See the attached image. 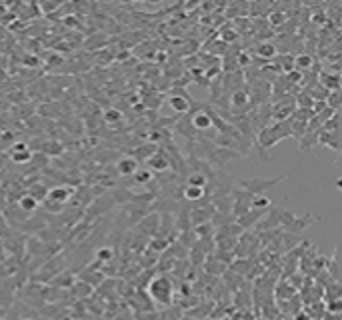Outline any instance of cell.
<instances>
[{
    "label": "cell",
    "mask_w": 342,
    "mask_h": 320,
    "mask_svg": "<svg viewBox=\"0 0 342 320\" xmlns=\"http://www.w3.org/2000/svg\"><path fill=\"white\" fill-rule=\"evenodd\" d=\"M148 294L158 306H170L174 298V286L166 276H156L148 284Z\"/></svg>",
    "instance_id": "1"
},
{
    "label": "cell",
    "mask_w": 342,
    "mask_h": 320,
    "mask_svg": "<svg viewBox=\"0 0 342 320\" xmlns=\"http://www.w3.org/2000/svg\"><path fill=\"white\" fill-rule=\"evenodd\" d=\"M296 96H286V98H280L276 102H272V120L274 122H284V120H290L292 114L296 112Z\"/></svg>",
    "instance_id": "2"
},
{
    "label": "cell",
    "mask_w": 342,
    "mask_h": 320,
    "mask_svg": "<svg viewBox=\"0 0 342 320\" xmlns=\"http://www.w3.org/2000/svg\"><path fill=\"white\" fill-rule=\"evenodd\" d=\"M72 194H74V188H70V186H56V188L48 190L44 204L48 206L50 212H58L62 208V204H66Z\"/></svg>",
    "instance_id": "3"
},
{
    "label": "cell",
    "mask_w": 342,
    "mask_h": 320,
    "mask_svg": "<svg viewBox=\"0 0 342 320\" xmlns=\"http://www.w3.org/2000/svg\"><path fill=\"white\" fill-rule=\"evenodd\" d=\"M168 104L174 112L178 114H186L192 106H194V100L188 96V92L184 88H174V92L168 96Z\"/></svg>",
    "instance_id": "4"
},
{
    "label": "cell",
    "mask_w": 342,
    "mask_h": 320,
    "mask_svg": "<svg viewBox=\"0 0 342 320\" xmlns=\"http://www.w3.org/2000/svg\"><path fill=\"white\" fill-rule=\"evenodd\" d=\"M286 180V176H280V178H274V180H262V178H252V180H242L238 182L240 188H244L246 192H250L252 196H258V194H264L266 190H270L274 184Z\"/></svg>",
    "instance_id": "5"
},
{
    "label": "cell",
    "mask_w": 342,
    "mask_h": 320,
    "mask_svg": "<svg viewBox=\"0 0 342 320\" xmlns=\"http://www.w3.org/2000/svg\"><path fill=\"white\" fill-rule=\"evenodd\" d=\"M148 168L152 170V172H164V170H168L170 166H172V160H170V156H168V152H164V150H156L148 160Z\"/></svg>",
    "instance_id": "6"
},
{
    "label": "cell",
    "mask_w": 342,
    "mask_h": 320,
    "mask_svg": "<svg viewBox=\"0 0 342 320\" xmlns=\"http://www.w3.org/2000/svg\"><path fill=\"white\" fill-rule=\"evenodd\" d=\"M256 56L258 58H262L264 62H272L276 56H278V46L274 44V42H270V40H264V42H258V46H256Z\"/></svg>",
    "instance_id": "7"
},
{
    "label": "cell",
    "mask_w": 342,
    "mask_h": 320,
    "mask_svg": "<svg viewBox=\"0 0 342 320\" xmlns=\"http://www.w3.org/2000/svg\"><path fill=\"white\" fill-rule=\"evenodd\" d=\"M116 170H118L120 176H134L138 172V160L136 158H130V156H124V158L118 160Z\"/></svg>",
    "instance_id": "8"
},
{
    "label": "cell",
    "mask_w": 342,
    "mask_h": 320,
    "mask_svg": "<svg viewBox=\"0 0 342 320\" xmlns=\"http://www.w3.org/2000/svg\"><path fill=\"white\" fill-rule=\"evenodd\" d=\"M208 188H200V186H190L186 184L184 190H182V196L190 202H202V200H208Z\"/></svg>",
    "instance_id": "9"
},
{
    "label": "cell",
    "mask_w": 342,
    "mask_h": 320,
    "mask_svg": "<svg viewBox=\"0 0 342 320\" xmlns=\"http://www.w3.org/2000/svg\"><path fill=\"white\" fill-rule=\"evenodd\" d=\"M320 144L336 150L338 154H342V146H340V140H338V132H320Z\"/></svg>",
    "instance_id": "10"
},
{
    "label": "cell",
    "mask_w": 342,
    "mask_h": 320,
    "mask_svg": "<svg viewBox=\"0 0 342 320\" xmlns=\"http://www.w3.org/2000/svg\"><path fill=\"white\" fill-rule=\"evenodd\" d=\"M320 132H322V130H308V132L300 138V148H302V150H308L310 146L320 144Z\"/></svg>",
    "instance_id": "11"
},
{
    "label": "cell",
    "mask_w": 342,
    "mask_h": 320,
    "mask_svg": "<svg viewBox=\"0 0 342 320\" xmlns=\"http://www.w3.org/2000/svg\"><path fill=\"white\" fill-rule=\"evenodd\" d=\"M252 208H254V210H260V212H268V210L272 208V200H270L266 194L252 196Z\"/></svg>",
    "instance_id": "12"
},
{
    "label": "cell",
    "mask_w": 342,
    "mask_h": 320,
    "mask_svg": "<svg viewBox=\"0 0 342 320\" xmlns=\"http://www.w3.org/2000/svg\"><path fill=\"white\" fill-rule=\"evenodd\" d=\"M186 184H190V186H200V188H206L208 186V176L206 174H202V172H190V176L186 178Z\"/></svg>",
    "instance_id": "13"
},
{
    "label": "cell",
    "mask_w": 342,
    "mask_h": 320,
    "mask_svg": "<svg viewBox=\"0 0 342 320\" xmlns=\"http://www.w3.org/2000/svg\"><path fill=\"white\" fill-rule=\"evenodd\" d=\"M238 34H240V32L236 30V26L226 24V26H222V28H220V40H222V42H226V44H228V42H234V40L238 38Z\"/></svg>",
    "instance_id": "14"
},
{
    "label": "cell",
    "mask_w": 342,
    "mask_h": 320,
    "mask_svg": "<svg viewBox=\"0 0 342 320\" xmlns=\"http://www.w3.org/2000/svg\"><path fill=\"white\" fill-rule=\"evenodd\" d=\"M152 180H154V172L150 168H142V170L138 168V172L134 174V182L136 184H142L144 186V184H150Z\"/></svg>",
    "instance_id": "15"
},
{
    "label": "cell",
    "mask_w": 342,
    "mask_h": 320,
    "mask_svg": "<svg viewBox=\"0 0 342 320\" xmlns=\"http://www.w3.org/2000/svg\"><path fill=\"white\" fill-rule=\"evenodd\" d=\"M294 66H296V70H300V72L310 70V68H312V58H310L308 54H296V56H294Z\"/></svg>",
    "instance_id": "16"
},
{
    "label": "cell",
    "mask_w": 342,
    "mask_h": 320,
    "mask_svg": "<svg viewBox=\"0 0 342 320\" xmlns=\"http://www.w3.org/2000/svg\"><path fill=\"white\" fill-rule=\"evenodd\" d=\"M268 22H270V26H282L284 22H288V16L282 12V10H272L270 12V16H268Z\"/></svg>",
    "instance_id": "17"
},
{
    "label": "cell",
    "mask_w": 342,
    "mask_h": 320,
    "mask_svg": "<svg viewBox=\"0 0 342 320\" xmlns=\"http://www.w3.org/2000/svg\"><path fill=\"white\" fill-rule=\"evenodd\" d=\"M20 208L22 210H26V212H32V210H36V206H38V200L32 196V194H26V196H22L20 198Z\"/></svg>",
    "instance_id": "18"
},
{
    "label": "cell",
    "mask_w": 342,
    "mask_h": 320,
    "mask_svg": "<svg viewBox=\"0 0 342 320\" xmlns=\"http://www.w3.org/2000/svg\"><path fill=\"white\" fill-rule=\"evenodd\" d=\"M296 106L298 108H314V98L308 96V92H300L296 96Z\"/></svg>",
    "instance_id": "19"
},
{
    "label": "cell",
    "mask_w": 342,
    "mask_h": 320,
    "mask_svg": "<svg viewBox=\"0 0 342 320\" xmlns=\"http://www.w3.org/2000/svg\"><path fill=\"white\" fill-rule=\"evenodd\" d=\"M328 106H330L334 112L342 106V92H340V90H334V92L328 94Z\"/></svg>",
    "instance_id": "20"
},
{
    "label": "cell",
    "mask_w": 342,
    "mask_h": 320,
    "mask_svg": "<svg viewBox=\"0 0 342 320\" xmlns=\"http://www.w3.org/2000/svg\"><path fill=\"white\" fill-rule=\"evenodd\" d=\"M96 256H98V260H100V262H110V260H112V256H114V252H112V248L104 246V248H100V250L96 252Z\"/></svg>",
    "instance_id": "21"
},
{
    "label": "cell",
    "mask_w": 342,
    "mask_h": 320,
    "mask_svg": "<svg viewBox=\"0 0 342 320\" xmlns=\"http://www.w3.org/2000/svg\"><path fill=\"white\" fill-rule=\"evenodd\" d=\"M122 118V112H118L116 108H108L106 112H104V120L106 122H118Z\"/></svg>",
    "instance_id": "22"
},
{
    "label": "cell",
    "mask_w": 342,
    "mask_h": 320,
    "mask_svg": "<svg viewBox=\"0 0 342 320\" xmlns=\"http://www.w3.org/2000/svg\"><path fill=\"white\" fill-rule=\"evenodd\" d=\"M328 310H330V312H334V314L342 312V300H340V298H338V300H332V302L328 304Z\"/></svg>",
    "instance_id": "23"
},
{
    "label": "cell",
    "mask_w": 342,
    "mask_h": 320,
    "mask_svg": "<svg viewBox=\"0 0 342 320\" xmlns=\"http://www.w3.org/2000/svg\"><path fill=\"white\" fill-rule=\"evenodd\" d=\"M336 188H338V190H342V176L336 180Z\"/></svg>",
    "instance_id": "24"
},
{
    "label": "cell",
    "mask_w": 342,
    "mask_h": 320,
    "mask_svg": "<svg viewBox=\"0 0 342 320\" xmlns=\"http://www.w3.org/2000/svg\"><path fill=\"white\" fill-rule=\"evenodd\" d=\"M22 320H34V318H22Z\"/></svg>",
    "instance_id": "25"
}]
</instances>
